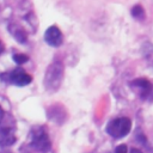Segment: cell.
Here are the masks:
<instances>
[{"label": "cell", "mask_w": 153, "mask_h": 153, "mask_svg": "<svg viewBox=\"0 0 153 153\" xmlns=\"http://www.w3.org/2000/svg\"><path fill=\"white\" fill-rule=\"evenodd\" d=\"M65 74V66L60 60H54L48 68L45 69L44 78H43V85L44 90L49 93L56 92L63 80Z\"/></svg>", "instance_id": "obj_1"}, {"label": "cell", "mask_w": 153, "mask_h": 153, "mask_svg": "<svg viewBox=\"0 0 153 153\" xmlns=\"http://www.w3.org/2000/svg\"><path fill=\"white\" fill-rule=\"evenodd\" d=\"M131 129V121L128 117H117L106 124V133L114 139H122L129 134Z\"/></svg>", "instance_id": "obj_2"}, {"label": "cell", "mask_w": 153, "mask_h": 153, "mask_svg": "<svg viewBox=\"0 0 153 153\" xmlns=\"http://www.w3.org/2000/svg\"><path fill=\"white\" fill-rule=\"evenodd\" d=\"M130 88L143 102L153 103V82L146 78H136L129 82Z\"/></svg>", "instance_id": "obj_3"}, {"label": "cell", "mask_w": 153, "mask_h": 153, "mask_svg": "<svg viewBox=\"0 0 153 153\" xmlns=\"http://www.w3.org/2000/svg\"><path fill=\"white\" fill-rule=\"evenodd\" d=\"M31 146L41 153H47L50 151L51 142L44 127L36 126L31 129Z\"/></svg>", "instance_id": "obj_4"}, {"label": "cell", "mask_w": 153, "mask_h": 153, "mask_svg": "<svg viewBox=\"0 0 153 153\" xmlns=\"http://www.w3.org/2000/svg\"><path fill=\"white\" fill-rule=\"evenodd\" d=\"M0 80L5 84H12L16 86H25L32 81V76L27 74L23 68H16L11 72H4L0 74Z\"/></svg>", "instance_id": "obj_5"}, {"label": "cell", "mask_w": 153, "mask_h": 153, "mask_svg": "<svg viewBox=\"0 0 153 153\" xmlns=\"http://www.w3.org/2000/svg\"><path fill=\"white\" fill-rule=\"evenodd\" d=\"M44 41L50 47H60L63 42V35L56 25H51L44 32Z\"/></svg>", "instance_id": "obj_6"}, {"label": "cell", "mask_w": 153, "mask_h": 153, "mask_svg": "<svg viewBox=\"0 0 153 153\" xmlns=\"http://www.w3.org/2000/svg\"><path fill=\"white\" fill-rule=\"evenodd\" d=\"M17 137L14 130L10 127H1L0 128V145L4 147L12 146L16 142Z\"/></svg>", "instance_id": "obj_7"}, {"label": "cell", "mask_w": 153, "mask_h": 153, "mask_svg": "<svg viewBox=\"0 0 153 153\" xmlns=\"http://www.w3.org/2000/svg\"><path fill=\"white\" fill-rule=\"evenodd\" d=\"M8 32L12 35V37H13L17 42H19V43H25V42H26V38H27L26 32H25V30H24L22 26H19L18 24H16V23L10 24V25H8Z\"/></svg>", "instance_id": "obj_8"}, {"label": "cell", "mask_w": 153, "mask_h": 153, "mask_svg": "<svg viewBox=\"0 0 153 153\" xmlns=\"http://www.w3.org/2000/svg\"><path fill=\"white\" fill-rule=\"evenodd\" d=\"M141 53L142 56L146 61V63L153 69V43L151 42H143L142 47H141Z\"/></svg>", "instance_id": "obj_9"}, {"label": "cell", "mask_w": 153, "mask_h": 153, "mask_svg": "<svg viewBox=\"0 0 153 153\" xmlns=\"http://www.w3.org/2000/svg\"><path fill=\"white\" fill-rule=\"evenodd\" d=\"M131 16L135 19H143L145 18V10L141 5H135L131 8Z\"/></svg>", "instance_id": "obj_10"}, {"label": "cell", "mask_w": 153, "mask_h": 153, "mask_svg": "<svg viewBox=\"0 0 153 153\" xmlns=\"http://www.w3.org/2000/svg\"><path fill=\"white\" fill-rule=\"evenodd\" d=\"M13 61L17 65H23V63L29 61V56L25 55V54H14L13 55Z\"/></svg>", "instance_id": "obj_11"}, {"label": "cell", "mask_w": 153, "mask_h": 153, "mask_svg": "<svg viewBox=\"0 0 153 153\" xmlns=\"http://www.w3.org/2000/svg\"><path fill=\"white\" fill-rule=\"evenodd\" d=\"M115 153H128V147L126 145H118L115 149Z\"/></svg>", "instance_id": "obj_12"}, {"label": "cell", "mask_w": 153, "mask_h": 153, "mask_svg": "<svg viewBox=\"0 0 153 153\" xmlns=\"http://www.w3.org/2000/svg\"><path fill=\"white\" fill-rule=\"evenodd\" d=\"M4 116H5V111L2 110V108L0 106V122L2 121V118H4Z\"/></svg>", "instance_id": "obj_13"}, {"label": "cell", "mask_w": 153, "mask_h": 153, "mask_svg": "<svg viewBox=\"0 0 153 153\" xmlns=\"http://www.w3.org/2000/svg\"><path fill=\"white\" fill-rule=\"evenodd\" d=\"M130 153H142L140 149H137V148H130V151H129Z\"/></svg>", "instance_id": "obj_14"}, {"label": "cell", "mask_w": 153, "mask_h": 153, "mask_svg": "<svg viewBox=\"0 0 153 153\" xmlns=\"http://www.w3.org/2000/svg\"><path fill=\"white\" fill-rule=\"evenodd\" d=\"M2 51H4V43L0 41V54H1Z\"/></svg>", "instance_id": "obj_15"}]
</instances>
